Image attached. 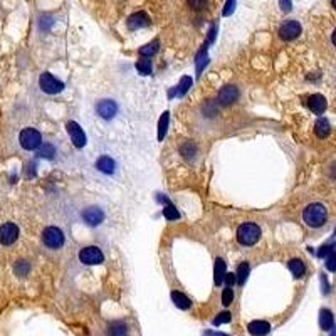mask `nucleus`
Masks as SVG:
<instances>
[{"instance_id":"1","label":"nucleus","mask_w":336,"mask_h":336,"mask_svg":"<svg viewBox=\"0 0 336 336\" xmlns=\"http://www.w3.org/2000/svg\"><path fill=\"white\" fill-rule=\"evenodd\" d=\"M303 220H305L308 227L320 229L323 227L326 220H328V210H326V207L323 204L315 202V204H310L303 210Z\"/></svg>"},{"instance_id":"2","label":"nucleus","mask_w":336,"mask_h":336,"mask_svg":"<svg viewBox=\"0 0 336 336\" xmlns=\"http://www.w3.org/2000/svg\"><path fill=\"white\" fill-rule=\"evenodd\" d=\"M261 227L254 222H244L239 225L237 229V241L241 246H246V247H251L254 246V244L259 242L261 239Z\"/></svg>"},{"instance_id":"3","label":"nucleus","mask_w":336,"mask_h":336,"mask_svg":"<svg viewBox=\"0 0 336 336\" xmlns=\"http://www.w3.org/2000/svg\"><path fill=\"white\" fill-rule=\"evenodd\" d=\"M19 145L22 150L25 151H34L39 150L42 146V135L35 128H24L19 133Z\"/></svg>"},{"instance_id":"4","label":"nucleus","mask_w":336,"mask_h":336,"mask_svg":"<svg viewBox=\"0 0 336 336\" xmlns=\"http://www.w3.org/2000/svg\"><path fill=\"white\" fill-rule=\"evenodd\" d=\"M42 244L47 249H52V251H57L61 249L64 246V242H66V236H64V232L61 231L56 225H49V227H45L42 231Z\"/></svg>"},{"instance_id":"5","label":"nucleus","mask_w":336,"mask_h":336,"mask_svg":"<svg viewBox=\"0 0 336 336\" xmlns=\"http://www.w3.org/2000/svg\"><path fill=\"white\" fill-rule=\"evenodd\" d=\"M39 87L45 94H59L64 91V82L59 81L57 77L52 76L50 72H42V74L39 76Z\"/></svg>"},{"instance_id":"6","label":"nucleus","mask_w":336,"mask_h":336,"mask_svg":"<svg viewBox=\"0 0 336 336\" xmlns=\"http://www.w3.org/2000/svg\"><path fill=\"white\" fill-rule=\"evenodd\" d=\"M94 111H96V114H98L101 119L109 121V119L116 118L118 104H116V101H113L109 98H103V99H99L98 103L94 104Z\"/></svg>"},{"instance_id":"7","label":"nucleus","mask_w":336,"mask_h":336,"mask_svg":"<svg viewBox=\"0 0 336 336\" xmlns=\"http://www.w3.org/2000/svg\"><path fill=\"white\" fill-rule=\"evenodd\" d=\"M81 219L82 222L86 225H89V227H98L104 222V212L103 209H99L98 205H89V207H84L81 212Z\"/></svg>"},{"instance_id":"8","label":"nucleus","mask_w":336,"mask_h":336,"mask_svg":"<svg viewBox=\"0 0 336 336\" xmlns=\"http://www.w3.org/2000/svg\"><path fill=\"white\" fill-rule=\"evenodd\" d=\"M79 261L86 266H98L104 261V254L99 247L87 246L79 251Z\"/></svg>"},{"instance_id":"9","label":"nucleus","mask_w":336,"mask_h":336,"mask_svg":"<svg viewBox=\"0 0 336 336\" xmlns=\"http://www.w3.org/2000/svg\"><path fill=\"white\" fill-rule=\"evenodd\" d=\"M19 239V227L13 222H5L0 225V246H12Z\"/></svg>"},{"instance_id":"10","label":"nucleus","mask_w":336,"mask_h":336,"mask_svg":"<svg viewBox=\"0 0 336 336\" xmlns=\"http://www.w3.org/2000/svg\"><path fill=\"white\" fill-rule=\"evenodd\" d=\"M66 130H67V135L71 138L72 145L76 146V148H84L86 145V133L84 130L77 125L76 121H67L66 123Z\"/></svg>"},{"instance_id":"11","label":"nucleus","mask_w":336,"mask_h":336,"mask_svg":"<svg viewBox=\"0 0 336 336\" xmlns=\"http://www.w3.org/2000/svg\"><path fill=\"white\" fill-rule=\"evenodd\" d=\"M237 99H239V89L232 84L224 86L217 94V104L219 106H229V104L236 103Z\"/></svg>"},{"instance_id":"12","label":"nucleus","mask_w":336,"mask_h":336,"mask_svg":"<svg viewBox=\"0 0 336 336\" xmlns=\"http://www.w3.org/2000/svg\"><path fill=\"white\" fill-rule=\"evenodd\" d=\"M301 34V24L298 20H288L279 27V35L284 40H294Z\"/></svg>"},{"instance_id":"13","label":"nucleus","mask_w":336,"mask_h":336,"mask_svg":"<svg viewBox=\"0 0 336 336\" xmlns=\"http://www.w3.org/2000/svg\"><path fill=\"white\" fill-rule=\"evenodd\" d=\"M150 22L151 20H150L148 13L136 12V13H133V15L128 17L126 25H128V29H130V30H138V29H143V27H148Z\"/></svg>"},{"instance_id":"14","label":"nucleus","mask_w":336,"mask_h":336,"mask_svg":"<svg viewBox=\"0 0 336 336\" xmlns=\"http://www.w3.org/2000/svg\"><path fill=\"white\" fill-rule=\"evenodd\" d=\"M96 168H98V172L104 175H113L116 172V162H114L109 155H101L99 158L96 160Z\"/></svg>"},{"instance_id":"15","label":"nucleus","mask_w":336,"mask_h":336,"mask_svg":"<svg viewBox=\"0 0 336 336\" xmlns=\"http://www.w3.org/2000/svg\"><path fill=\"white\" fill-rule=\"evenodd\" d=\"M326 106H328V103H326V98L323 94H313L308 98V108L315 114H323L326 111Z\"/></svg>"},{"instance_id":"16","label":"nucleus","mask_w":336,"mask_h":336,"mask_svg":"<svg viewBox=\"0 0 336 336\" xmlns=\"http://www.w3.org/2000/svg\"><path fill=\"white\" fill-rule=\"evenodd\" d=\"M247 330H249V333L252 336H266L271 331V325L268 321L256 320V321H251L249 326H247Z\"/></svg>"},{"instance_id":"17","label":"nucleus","mask_w":336,"mask_h":336,"mask_svg":"<svg viewBox=\"0 0 336 336\" xmlns=\"http://www.w3.org/2000/svg\"><path fill=\"white\" fill-rule=\"evenodd\" d=\"M130 330L125 321H111L108 325V336H128Z\"/></svg>"},{"instance_id":"18","label":"nucleus","mask_w":336,"mask_h":336,"mask_svg":"<svg viewBox=\"0 0 336 336\" xmlns=\"http://www.w3.org/2000/svg\"><path fill=\"white\" fill-rule=\"evenodd\" d=\"M172 301L175 303V306H177L178 310L187 311V310H190V308H192L190 298H187L185 294L180 293V291H173V293H172Z\"/></svg>"},{"instance_id":"19","label":"nucleus","mask_w":336,"mask_h":336,"mask_svg":"<svg viewBox=\"0 0 336 336\" xmlns=\"http://www.w3.org/2000/svg\"><path fill=\"white\" fill-rule=\"evenodd\" d=\"M197 153H199V148H197V145L193 143V141H183L180 145V155L183 156L185 160H192L195 158Z\"/></svg>"},{"instance_id":"20","label":"nucleus","mask_w":336,"mask_h":336,"mask_svg":"<svg viewBox=\"0 0 336 336\" xmlns=\"http://www.w3.org/2000/svg\"><path fill=\"white\" fill-rule=\"evenodd\" d=\"M333 325H335L333 313H331L330 310H321V313H320V326H321V330L330 331L331 328H333Z\"/></svg>"},{"instance_id":"21","label":"nucleus","mask_w":336,"mask_h":336,"mask_svg":"<svg viewBox=\"0 0 336 336\" xmlns=\"http://www.w3.org/2000/svg\"><path fill=\"white\" fill-rule=\"evenodd\" d=\"M330 131H331V126H330V121L326 118H320L315 123V133H316L318 138H326L330 135Z\"/></svg>"},{"instance_id":"22","label":"nucleus","mask_w":336,"mask_h":336,"mask_svg":"<svg viewBox=\"0 0 336 336\" xmlns=\"http://www.w3.org/2000/svg\"><path fill=\"white\" fill-rule=\"evenodd\" d=\"M288 268L293 273L294 278H303L306 273V266L301 259H291L288 262Z\"/></svg>"},{"instance_id":"23","label":"nucleus","mask_w":336,"mask_h":336,"mask_svg":"<svg viewBox=\"0 0 336 336\" xmlns=\"http://www.w3.org/2000/svg\"><path fill=\"white\" fill-rule=\"evenodd\" d=\"M225 261L217 257L215 259V268H214V276H215V284H222L224 283V278H225Z\"/></svg>"},{"instance_id":"24","label":"nucleus","mask_w":336,"mask_h":336,"mask_svg":"<svg viewBox=\"0 0 336 336\" xmlns=\"http://www.w3.org/2000/svg\"><path fill=\"white\" fill-rule=\"evenodd\" d=\"M158 49H160V40H151L150 44H145L143 47H140V56L141 57H151V56H155L156 52H158Z\"/></svg>"},{"instance_id":"25","label":"nucleus","mask_w":336,"mask_h":336,"mask_svg":"<svg viewBox=\"0 0 336 336\" xmlns=\"http://www.w3.org/2000/svg\"><path fill=\"white\" fill-rule=\"evenodd\" d=\"M136 71L141 76H150L151 71H153V64H151L148 57H141L140 61H136Z\"/></svg>"},{"instance_id":"26","label":"nucleus","mask_w":336,"mask_h":336,"mask_svg":"<svg viewBox=\"0 0 336 336\" xmlns=\"http://www.w3.org/2000/svg\"><path fill=\"white\" fill-rule=\"evenodd\" d=\"M54 155H56V146L50 143H42V146L37 150V156L44 160H52Z\"/></svg>"},{"instance_id":"27","label":"nucleus","mask_w":336,"mask_h":336,"mask_svg":"<svg viewBox=\"0 0 336 336\" xmlns=\"http://www.w3.org/2000/svg\"><path fill=\"white\" fill-rule=\"evenodd\" d=\"M192 84H193V79H192L190 76H185V77H182L180 84L177 86V89L173 91V93H172V96H175V94H177V96H183V94H185L187 91H188V89H190V87H192Z\"/></svg>"},{"instance_id":"28","label":"nucleus","mask_w":336,"mask_h":336,"mask_svg":"<svg viewBox=\"0 0 336 336\" xmlns=\"http://www.w3.org/2000/svg\"><path fill=\"white\" fill-rule=\"evenodd\" d=\"M249 271H251V268H249V262H242V264L237 268V273H236V276H237V284H239V286H242V284H246L247 276H249Z\"/></svg>"},{"instance_id":"29","label":"nucleus","mask_w":336,"mask_h":336,"mask_svg":"<svg viewBox=\"0 0 336 336\" xmlns=\"http://www.w3.org/2000/svg\"><path fill=\"white\" fill-rule=\"evenodd\" d=\"M29 271H30L29 261L20 259V261H17V262H15V266H13V273L19 276V278H25V276L29 274Z\"/></svg>"},{"instance_id":"30","label":"nucleus","mask_w":336,"mask_h":336,"mask_svg":"<svg viewBox=\"0 0 336 336\" xmlns=\"http://www.w3.org/2000/svg\"><path fill=\"white\" fill-rule=\"evenodd\" d=\"M168 121H170V114L165 111L162 114V118H160V121H158V140L160 141L163 140L165 135H167V131H168Z\"/></svg>"},{"instance_id":"31","label":"nucleus","mask_w":336,"mask_h":336,"mask_svg":"<svg viewBox=\"0 0 336 336\" xmlns=\"http://www.w3.org/2000/svg\"><path fill=\"white\" fill-rule=\"evenodd\" d=\"M163 217L168 220H177L180 219V214H178V209H175V205L167 204L163 207Z\"/></svg>"},{"instance_id":"32","label":"nucleus","mask_w":336,"mask_h":336,"mask_svg":"<svg viewBox=\"0 0 336 336\" xmlns=\"http://www.w3.org/2000/svg\"><path fill=\"white\" fill-rule=\"evenodd\" d=\"M234 301V289L225 286V289L222 291V305L224 306H231Z\"/></svg>"},{"instance_id":"33","label":"nucleus","mask_w":336,"mask_h":336,"mask_svg":"<svg viewBox=\"0 0 336 336\" xmlns=\"http://www.w3.org/2000/svg\"><path fill=\"white\" fill-rule=\"evenodd\" d=\"M232 320V315L229 311H224V313H220V315H217V318L214 320V325L215 326H219V325H224V323H229V321Z\"/></svg>"},{"instance_id":"34","label":"nucleus","mask_w":336,"mask_h":336,"mask_svg":"<svg viewBox=\"0 0 336 336\" xmlns=\"http://www.w3.org/2000/svg\"><path fill=\"white\" fill-rule=\"evenodd\" d=\"M187 2L193 10H204V8H207V5H209L207 0H187Z\"/></svg>"},{"instance_id":"35","label":"nucleus","mask_w":336,"mask_h":336,"mask_svg":"<svg viewBox=\"0 0 336 336\" xmlns=\"http://www.w3.org/2000/svg\"><path fill=\"white\" fill-rule=\"evenodd\" d=\"M326 269L331 271V273L336 271V251H333L328 257H326Z\"/></svg>"},{"instance_id":"36","label":"nucleus","mask_w":336,"mask_h":336,"mask_svg":"<svg viewBox=\"0 0 336 336\" xmlns=\"http://www.w3.org/2000/svg\"><path fill=\"white\" fill-rule=\"evenodd\" d=\"M335 249V244H325L320 251H318V257H328Z\"/></svg>"},{"instance_id":"37","label":"nucleus","mask_w":336,"mask_h":336,"mask_svg":"<svg viewBox=\"0 0 336 336\" xmlns=\"http://www.w3.org/2000/svg\"><path fill=\"white\" fill-rule=\"evenodd\" d=\"M224 283L227 284L229 288H232L234 284L237 283V276L234 273H227V274H225V278H224Z\"/></svg>"},{"instance_id":"38","label":"nucleus","mask_w":336,"mask_h":336,"mask_svg":"<svg viewBox=\"0 0 336 336\" xmlns=\"http://www.w3.org/2000/svg\"><path fill=\"white\" fill-rule=\"evenodd\" d=\"M234 5H236V0H227L225 8H224V15H231V13L234 12Z\"/></svg>"},{"instance_id":"39","label":"nucleus","mask_w":336,"mask_h":336,"mask_svg":"<svg viewBox=\"0 0 336 336\" xmlns=\"http://www.w3.org/2000/svg\"><path fill=\"white\" fill-rule=\"evenodd\" d=\"M281 8H283L284 12H289L291 10V2H289V0H281Z\"/></svg>"},{"instance_id":"40","label":"nucleus","mask_w":336,"mask_h":336,"mask_svg":"<svg viewBox=\"0 0 336 336\" xmlns=\"http://www.w3.org/2000/svg\"><path fill=\"white\" fill-rule=\"evenodd\" d=\"M204 336H229V335H225V333H220V331H214V330H209V331H205V333H204Z\"/></svg>"},{"instance_id":"41","label":"nucleus","mask_w":336,"mask_h":336,"mask_svg":"<svg viewBox=\"0 0 336 336\" xmlns=\"http://www.w3.org/2000/svg\"><path fill=\"white\" fill-rule=\"evenodd\" d=\"M331 177L336 178V163L331 165Z\"/></svg>"},{"instance_id":"42","label":"nucleus","mask_w":336,"mask_h":336,"mask_svg":"<svg viewBox=\"0 0 336 336\" xmlns=\"http://www.w3.org/2000/svg\"><path fill=\"white\" fill-rule=\"evenodd\" d=\"M331 40H333V44L336 45V29H335V32H333V37H331Z\"/></svg>"},{"instance_id":"43","label":"nucleus","mask_w":336,"mask_h":336,"mask_svg":"<svg viewBox=\"0 0 336 336\" xmlns=\"http://www.w3.org/2000/svg\"><path fill=\"white\" fill-rule=\"evenodd\" d=\"M331 3H333V7L336 8V0H331Z\"/></svg>"},{"instance_id":"44","label":"nucleus","mask_w":336,"mask_h":336,"mask_svg":"<svg viewBox=\"0 0 336 336\" xmlns=\"http://www.w3.org/2000/svg\"><path fill=\"white\" fill-rule=\"evenodd\" d=\"M333 336H336V328H335V335H333Z\"/></svg>"},{"instance_id":"45","label":"nucleus","mask_w":336,"mask_h":336,"mask_svg":"<svg viewBox=\"0 0 336 336\" xmlns=\"http://www.w3.org/2000/svg\"><path fill=\"white\" fill-rule=\"evenodd\" d=\"M335 236H336V231H335Z\"/></svg>"}]
</instances>
